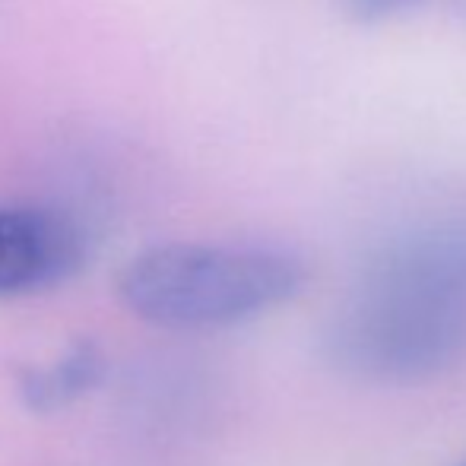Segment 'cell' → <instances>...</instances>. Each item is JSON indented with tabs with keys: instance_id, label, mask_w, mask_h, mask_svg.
<instances>
[{
	"instance_id": "6da1fadb",
	"label": "cell",
	"mask_w": 466,
	"mask_h": 466,
	"mask_svg": "<svg viewBox=\"0 0 466 466\" xmlns=\"http://www.w3.org/2000/svg\"><path fill=\"white\" fill-rule=\"evenodd\" d=\"M333 343L371 378H422L466 356V228L403 241L369 270Z\"/></svg>"
},
{
	"instance_id": "7a4b0ae2",
	"label": "cell",
	"mask_w": 466,
	"mask_h": 466,
	"mask_svg": "<svg viewBox=\"0 0 466 466\" xmlns=\"http://www.w3.org/2000/svg\"><path fill=\"white\" fill-rule=\"evenodd\" d=\"M305 264L270 245L166 241L140 251L117 277L137 318L168 330H219L286 305Z\"/></svg>"
},
{
	"instance_id": "3957f363",
	"label": "cell",
	"mask_w": 466,
	"mask_h": 466,
	"mask_svg": "<svg viewBox=\"0 0 466 466\" xmlns=\"http://www.w3.org/2000/svg\"><path fill=\"white\" fill-rule=\"evenodd\" d=\"M86 264V235L67 213L42 203H0V299L61 286Z\"/></svg>"
},
{
	"instance_id": "277c9868",
	"label": "cell",
	"mask_w": 466,
	"mask_h": 466,
	"mask_svg": "<svg viewBox=\"0 0 466 466\" xmlns=\"http://www.w3.org/2000/svg\"><path fill=\"white\" fill-rule=\"evenodd\" d=\"M105 356L93 343H74L67 352L45 369H23L19 374V393L23 403L35 412H55L80 400L102 380Z\"/></svg>"
},
{
	"instance_id": "5b68a950",
	"label": "cell",
	"mask_w": 466,
	"mask_h": 466,
	"mask_svg": "<svg viewBox=\"0 0 466 466\" xmlns=\"http://www.w3.org/2000/svg\"><path fill=\"white\" fill-rule=\"evenodd\" d=\"M337 4L356 23H387V19L416 10L422 0H337Z\"/></svg>"
},
{
	"instance_id": "8992f818",
	"label": "cell",
	"mask_w": 466,
	"mask_h": 466,
	"mask_svg": "<svg viewBox=\"0 0 466 466\" xmlns=\"http://www.w3.org/2000/svg\"><path fill=\"white\" fill-rule=\"evenodd\" d=\"M451 6H454V10H457V16H461L463 23H466V0H451Z\"/></svg>"
}]
</instances>
